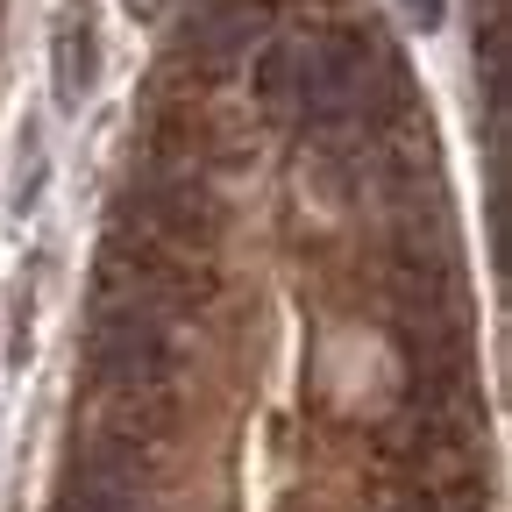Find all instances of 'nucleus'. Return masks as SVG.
<instances>
[{
  "label": "nucleus",
  "mask_w": 512,
  "mask_h": 512,
  "mask_svg": "<svg viewBox=\"0 0 512 512\" xmlns=\"http://www.w3.org/2000/svg\"><path fill=\"white\" fill-rule=\"evenodd\" d=\"M93 79H100V36L86 22V8H64L57 29H50V93H57V107L79 114Z\"/></svg>",
  "instance_id": "obj_2"
},
{
  "label": "nucleus",
  "mask_w": 512,
  "mask_h": 512,
  "mask_svg": "<svg viewBox=\"0 0 512 512\" xmlns=\"http://www.w3.org/2000/svg\"><path fill=\"white\" fill-rule=\"evenodd\" d=\"M370 64H377V50H370V36H356V29H320V36H306V43H285L292 114L313 121V128L349 121V114L370 100V86H377Z\"/></svg>",
  "instance_id": "obj_1"
},
{
  "label": "nucleus",
  "mask_w": 512,
  "mask_h": 512,
  "mask_svg": "<svg viewBox=\"0 0 512 512\" xmlns=\"http://www.w3.org/2000/svg\"><path fill=\"white\" fill-rule=\"evenodd\" d=\"M413 512H434V505H413Z\"/></svg>",
  "instance_id": "obj_5"
},
{
  "label": "nucleus",
  "mask_w": 512,
  "mask_h": 512,
  "mask_svg": "<svg viewBox=\"0 0 512 512\" xmlns=\"http://www.w3.org/2000/svg\"><path fill=\"white\" fill-rule=\"evenodd\" d=\"M121 8H128V15H143V22H150V15H164V8H171V0H121Z\"/></svg>",
  "instance_id": "obj_4"
},
{
  "label": "nucleus",
  "mask_w": 512,
  "mask_h": 512,
  "mask_svg": "<svg viewBox=\"0 0 512 512\" xmlns=\"http://www.w3.org/2000/svg\"><path fill=\"white\" fill-rule=\"evenodd\" d=\"M399 15L427 36V29H441V22H448V0H399Z\"/></svg>",
  "instance_id": "obj_3"
}]
</instances>
